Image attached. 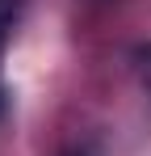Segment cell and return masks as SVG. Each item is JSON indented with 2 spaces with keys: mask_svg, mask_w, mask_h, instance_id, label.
Instances as JSON below:
<instances>
[{
  "mask_svg": "<svg viewBox=\"0 0 151 156\" xmlns=\"http://www.w3.org/2000/svg\"><path fill=\"white\" fill-rule=\"evenodd\" d=\"M21 13H25V0H0V55L8 47V38H13V30L21 21Z\"/></svg>",
  "mask_w": 151,
  "mask_h": 156,
  "instance_id": "obj_1",
  "label": "cell"
},
{
  "mask_svg": "<svg viewBox=\"0 0 151 156\" xmlns=\"http://www.w3.org/2000/svg\"><path fill=\"white\" fill-rule=\"evenodd\" d=\"M134 72H139V84H143V93L151 97V47H143V51L134 55Z\"/></svg>",
  "mask_w": 151,
  "mask_h": 156,
  "instance_id": "obj_2",
  "label": "cell"
},
{
  "mask_svg": "<svg viewBox=\"0 0 151 156\" xmlns=\"http://www.w3.org/2000/svg\"><path fill=\"white\" fill-rule=\"evenodd\" d=\"M0 110H4V97H0Z\"/></svg>",
  "mask_w": 151,
  "mask_h": 156,
  "instance_id": "obj_3",
  "label": "cell"
}]
</instances>
